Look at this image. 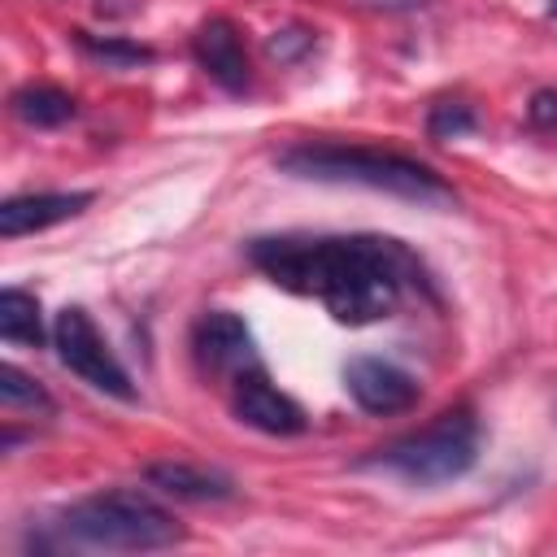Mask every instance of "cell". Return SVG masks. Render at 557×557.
<instances>
[{
  "label": "cell",
  "instance_id": "obj_1",
  "mask_svg": "<svg viewBox=\"0 0 557 557\" xmlns=\"http://www.w3.org/2000/svg\"><path fill=\"white\" fill-rule=\"evenodd\" d=\"M248 261L344 326L392 318L409 287H426L422 261L392 235H265L248 244Z\"/></svg>",
  "mask_w": 557,
  "mask_h": 557
},
{
  "label": "cell",
  "instance_id": "obj_2",
  "mask_svg": "<svg viewBox=\"0 0 557 557\" xmlns=\"http://www.w3.org/2000/svg\"><path fill=\"white\" fill-rule=\"evenodd\" d=\"M274 165L292 178H313V183H357L370 191H387L426 209H444L457 205V191L422 161L405 157V152H383V148H361V144H331V139H313V144H292L274 157Z\"/></svg>",
  "mask_w": 557,
  "mask_h": 557
},
{
  "label": "cell",
  "instance_id": "obj_3",
  "mask_svg": "<svg viewBox=\"0 0 557 557\" xmlns=\"http://www.w3.org/2000/svg\"><path fill=\"white\" fill-rule=\"evenodd\" d=\"M39 544H70L96 553H157L183 544V527L165 505L139 487H104L65 505L52 522V535Z\"/></svg>",
  "mask_w": 557,
  "mask_h": 557
},
{
  "label": "cell",
  "instance_id": "obj_4",
  "mask_svg": "<svg viewBox=\"0 0 557 557\" xmlns=\"http://www.w3.org/2000/svg\"><path fill=\"white\" fill-rule=\"evenodd\" d=\"M474 461H479V422L470 409H448L431 426H422L405 440H392L361 466L383 470L413 487H444V483L470 474Z\"/></svg>",
  "mask_w": 557,
  "mask_h": 557
},
{
  "label": "cell",
  "instance_id": "obj_5",
  "mask_svg": "<svg viewBox=\"0 0 557 557\" xmlns=\"http://www.w3.org/2000/svg\"><path fill=\"white\" fill-rule=\"evenodd\" d=\"M52 348H57V361L78 374L83 383H91L96 392L104 396H117V400H135V383L126 374V366L113 357V348L104 344V335L96 331L91 313L83 305H65L52 322Z\"/></svg>",
  "mask_w": 557,
  "mask_h": 557
},
{
  "label": "cell",
  "instance_id": "obj_6",
  "mask_svg": "<svg viewBox=\"0 0 557 557\" xmlns=\"http://www.w3.org/2000/svg\"><path fill=\"white\" fill-rule=\"evenodd\" d=\"M231 413H235L244 426L261 431V435H300V431L309 426L305 409H300L287 392H278V387L270 383V374L261 370V361L248 366V370H239V374L231 379Z\"/></svg>",
  "mask_w": 557,
  "mask_h": 557
},
{
  "label": "cell",
  "instance_id": "obj_7",
  "mask_svg": "<svg viewBox=\"0 0 557 557\" xmlns=\"http://www.w3.org/2000/svg\"><path fill=\"white\" fill-rule=\"evenodd\" d=\"M191 357H196L200 374H231L235 379L239 370L257 366V344H252V331L239 313L209 309L191 326Z\"/></svg>",
  "mask_w": 557,
  "mask_h": 557
},
{
  "label": "cell",
  "instance_id": "obj_8",
  "mask_svg": "<svg viewBox=\"0 0 557 557\" xmlns=\"http://www.w3.org/2000/svg\"><path fill=\"white\" fill-rule=\"evenodd\" d=\"M344 387L374 418H392L418 405V379L383 357H352L344 366Z\"/></svg>",
  "mask_w": 557,
  "mask_h": 557
},
{
  "label": "cell",
  "instance_id": "obj_9",
  "mask_svg": "<svg viewBox=\"0 0 557 557\" xmlns=\"http://www.w3.org/2000/svg\"><path fill=\"white\" fill-rule=\"evenodd\" d=\"M191 52L200 61V70L231 96H244L252 74H248V52H244V39L235 30V22L226 17H209L200 22V30L191 35Z\"/></svg>",
  "mask_w": 557,
  "mask_h": 557
},
{
  "label": "cell",
  "instance_id": "obj_10",
  "mask_svg": "<svg viewBox=\"0 0 557 557\" xmlns=\"http://www.w3.org/2000/svg\"><path fill=\"white\" fill-rule=\"evenodd\" d=\"M96 196L91 191H30V196H9L0 205V235L17 239V235H35L48 231L74 213H83Z\"/></svg>",
  "mask_w": 557,
  "mask_h": 557
},
{
  "label": "cell",
  "instance_id": "obj_11",
  "mask_svg": "<svg viewBox=\"0 0 557 557\" xmlns=\"http://www.w3.org/2000/svg\"><path fill=\"white\" fill-rule=\"evenodd\" d=\"M144 479L157 492L174 496V500H231L235 496V479L231 474L196 466V461H152L144 470Z\"/></svg>",
  "mask_w": 557,
  "mask_h": 557
},
{
  "label": "cell",
  "instance_id": "obj_12",
  "mask_svg": "<svg viewBox=\"0 0 557 557\" xmlns=\"http://www.w3.org/2000/svg\"><path fill=\"white\" fill-rule=\"evenodd\" d=\"M9 109L22 126L52 131V126H65L74 117V96L61 91V87H48V83H26L9 96Z\"/></svg>",
  "mask_w": 557,
  "mask_h": 557
},
{
  "label": "cell",
  "instance_id": "obj_13",
  "mask_svg": "<svg viewBox=\"0 0 557 557\" xmlns=\"http://www.w3.org/2000/svg\"><path fill=\"white\" fill-rule=\"evenodd\" d=\"M0 335H4V344H22V348L44 344V318H39V300L30 292H22V287L0 292Z\"/></svg>",
  "mask_w": 557,
  "mask_h": 557
},
{
  "label": "cell",
  "instance_id": "obj_14",
  "mask_svg": "<svg viewBox=\"0 0 557 557\" xmlns=\"http://www.w3.org/2000/svg\"><path fill=\"white\" fill-rule=\"evenodd\" d=\"M74 44L91 57V61H104L113 70H131V65H148L152 61V48L135 44V39H117V35H91V30H74Z\"/></svg>",
  "mask_w": 557,
  "mask_h": 557
},
{
  "label": "cell",
  "instance_id": "obj_15",
  "mask_svg": "<svg viewBox=\"0 0 557 557\" xmlns=\"http://www.w3.org/2000/svg\"><path fill=\"white\" fill-rule=\"evenodd\" d=\"M0 400L9 413L17 409H30V413H52V396L17 366H0Z\"/></svg>",
  "mask_w": 557,
  "mask_h": 557
},
{
  "label": "cell",
  "instance_id": "obj_16",
  "mask_svg": "<svg viewBox=\"0 0 557 557\" xmlns=\"http://www.w3.org/2000/svg\"><path fill=\"white\" fill-rule=\"evenodd\" d=\"M479 126V117H474V109L470 104H461V100H440V104H431V113H426V135L431 139H461V135H470Z\"/></svg>",
  "mask_w": 557,
  "mask_h": 557
},
{
  "label": "cell",
  "instance_id": "obj_17",
  "mask_svg": "<svg viewBox=\"0 0 557 557\" xmlns=\"http://www.w3.org/2000/svg\"><path fill=\"white\" fill-rule=\"evenodd\" d=\"M265 48H270L274 61L292 65V61H300V57L313 48V30H305V26H283V30H274V35L265 39Z\"/></svg>",
  "mask_w": 557,
  "mask_h": 557
},
{
  "label": "cell",
  "instance_id": "obj_18",
  "mask_svg": "<svg viewBox=\"0 0 557 557\" xmlns=\"http://www.w3.org/2000/svg\"><path fill=\"white\" fill-rule=\"evenodd\" d=\"M527 122L535 126V131H557V91H535L531 96V104H527Z\"/></svg>",
  "mask_w": 557,
  "mask_h": 557
},
{
  "label": "cell",
  "instance_id": "obj_19",
  "mask_svg": "<svg viewBox=\"0 0 557 557\" xmlns=\"http://www.w3.org/2000/svg\"><path fill=\"white\" fill-rule=\"evenodd\" d=\"M548 13H553V17H557V0H548Z\"/></svg>",
  "mask_w": 557,
  "mask_h": 557
}]
</instances>
